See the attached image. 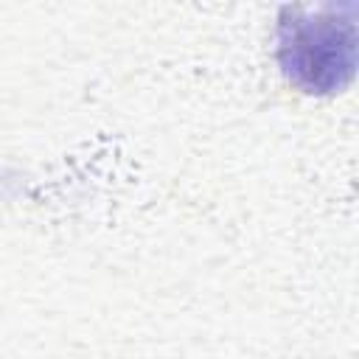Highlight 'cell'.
<instances>
[{"mask_svg":"<svg viewBox=\"0 0 359 359\" xmlns=\"http://www.w3.org/2000/svg\"><path fill=\"white\" fill-rule=\"evenodd\" d=\"M278 65L300 93H342L356 70V22L351 11L337 6L280 8Z\"/></svg>","mask_w":359,"mask_h":359,"instance_id":"cell-1","label":"cell"}]
</instances>
